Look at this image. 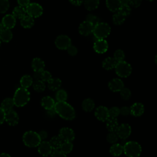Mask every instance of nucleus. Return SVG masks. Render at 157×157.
<instances>
[{"label": "nucleus", "mask_w": 157, "mask_h": 157, "mask_svg": "<svg viewBox=\"0 0 157 157\" xmlns=\"http://www.w3.org/2000/svg\"><path fill=\"white\" fill-rule=\"evenodd\" d=\"M13 34L10 29L4 28L0 33V40L4 42H9L12 39Z\"/></svg>", "instance_id": "25"}, {"label": "nucleus", "mask_w": 157, "mask_h": 157, "mask_svg": "<svg viewBox=\"0 0 157 157\" xmlns=\"http://www.w3.org/2000/svg\"><path fill=\"white\" fill-rule=\"evenodd\" d=\"M120 114H121L123 116H127L130 114V107H123L120 109Z\"/></svg>", "instance_id": "49"}, {"label": "nucleus", "mask_w": 157, "mask_h": 157, "mask_svg": "<svg viewBox=\"0 0 157 157\" xmlns=\"http://www.w3.org/2000/svg\"><path fill=\"white\" fill-rule=\"evenodd\" d=\"M144 106L140 102H136L130 107V114L134 117H140L144 112Z\"/></svg>", "instance_id": "18"}, {"label": "nucleus", "mask_w": 157, "mask_h": 157, "mask_svg": "<svg viewBox=\"0 0 157 157\" xmlns=\"http://www.w3.org/2000/svg\"><path fill=\"white\" fill-rule=\"evenodd\" d=\"M29 99L30 93L27 88L20 87L16 90L13 98L15 105L17 107L25 106L29 102Z\"/></svg>", "instance_id": "2"}, {"label": "nucleus", "mask_w": 157, "mask_h": 157, "mask_svg": "<svg viewBox=\"0 0 157 157\" xmlns=\"http://www.w3.org/2000/svg\"><path fill=\"white\" fill-rule=\"evenodd\" d=\"M55 44L59 50H66L71 45V40L69 36L61 34L56 38Z\"/></svg>", "instance_id": "8"}, {"label": "nucleus", "mask_w": 157, "mask_h": 157, "mask_svg": "<svg viewBox=\"0 0 157 157\" xmlns=\"http://www.w3.org/2000/svg\"><path fill=\"white\" fill-rule=\"evenodd\" d=\"M115 70L118 76L123 78L128 77L130 75L132 72L131 66L125 61H121L117 62Z\"/></svg>", "instance_id": "6"}, {"label": "nucleus", "mask_w": 157, "mask_h": 157, "mask_svg": "<svg viewBox=\"0 0 157 157\" xmlns=\"http://www.w3.org/2000/svg\"><path fill=\"white\" fill-rule=\"evenodd\" d=\"M94 115L98 120L101 121H105L109 118V109L103 105L98 107L94 112Z\"/></svg>", "instance_id": "13"}, {"label": "nucleus", "mask_w": 157, "mask_h": 157, "mask_svg": "<svg viewBox=\"0 0 157 157\" xmlns=\"http://www.w3.org/2000/svg\"><path fill=\"white\" fill-rule=\"evenodd\" d=\"M9 6L10 4L8 0H0V13L6 12L9 8Z\"/></svg>", "instance_id": "42"}, {"label": "nucleus", "mask_w": 157, "mask_h": 157, "mask_svg": "<svg viewBox=\"0 0 157 157\" xmlns=\"http://www.w3.org/2000/svg\"><path fill=\"white\" fill-rule=\"evenodd\" d=\"M63 142V141L62 140V139L59 137V136H58L53 137L50 140L49 143L51 145L52 150H59Z\"/></svg>", "instance_id": "30"}, {"label": "nucleus", "mask_w": 157, "mask_h": 157, "mask_svg": "<svg viewBox=\"0 0 157 157\" xmlns=\"http://www.w3.org/2000/svg\"><path fill=\"white\" fill-rule=\"evenodd\" d=\"M14 105H14L13 99L10 98L4 99L1 104V107L5 112H6L10 110H12Z\"/></svg>", "instance_id": "27"}, {"label": "nucleus", "mask_w": 157, "mask_h": 157, "mask_svg": "<svg viewBox=\"0 0 157 157\" xmlns=\"http://www.w3.org/2000/svg\"><path fill=\"white\" fill-rule=\"evenodd\" d=\"M123 152V146L120 144H113L110 148V153L114 156H120Z\"/></svg>", "instance_id": "26"}, {"label": "nucleus", "mask_w": 157, "mask_h": 157, "mask_svg": "<svg viewBox=\"0 0 157 157\" xmlns=\"http://www.w3.org/2000/svg\"><path fill=\"white\" fill-rule=\"evenodd\" d=\"M31 67L34 71H42L45 67V63L42 59L35 58L32 61Z\"/></svg>", "instance_id": "20"}, {"label": "nucleus", "mask_w": 157, "mask_h": 157, "mask_svg": "<svg viewBox=\"0 0 157 157\" xmlns=\"http://www.w3.org/2000/svg\"><path fill=\"white\" fill-rule=\"evenodd\" d=\"M4 28L3 25H2V24L1 23H0V33H1V31Z\"/></svg>", "instance_id": "58"}, {"label": "nucleus", "mask_w": 157, "mask_h": 157, "mask_svg": "<svg viewBox=\"0 0 157 157\" xmlns=\"http://www.w3.org/2000/svg\"><path fill=\"white\" fill-rule=\"evenodd\" d=\"M111 28L105 22H99L94 26L93 34L96 39H104L110 34Z\"/></svg>", "instance_id": "4"}, {"label": "nucleus", "mask_w": 157, "mask_h": 157, "mask_svg": "<svg viewBox=\"0 0 157 157\" xmlns=\"http://www.w3.org/2000/svg\"><path fill=\"white\" fill-rule=\"evenodd\" d=\"M126 20V17L120 13L117 12L112 17V21L115 25H122Z\"/></svg>", "instance_id": "34"}, {"label": "nucleus", "mask_w": 157, "mask_h": 157, "mask_svg": "<svg viewBox=\"0 0 157 157\" xmlns=\"http://www.w3.org/2000/svg\"><path fill=\"white\" fill-rule=\"evenodd\" d=\"M110 90L113 92L120 91L124 88V83L120 78H113L111 80L108 84Z\"/></svg>", "instance_id": "17"}, {"label": "nucleus", "mask_w": 157, "mask_h": 157, "mask_svg": "<svg viewBox=\"0 0 157 157\" xmlns=\"http://www.w3.org/2000/svg\"><path fill=\"white\" fill-rule=\"evenodd\" d=\"M0 157H11L9 154L6 153H2L0 154Z\"/></svg>", "instance_id": "57"}, {"label": "nucleus", "mask_w": 157, "mask_h": 157, "mask_svg": "<svg viewBox=\"0 0 157 157\" xmlns=\"http://www.w3.org/2000/svg\"><path fill=\"white\" fill-rule=\"evenodd\" d=\"M124 15L126 17L129 16L131 13V8L129 5H124L121 6L119 10L117 11Z\"/></svg>", "instance_id": "39"}, {"label": "nucleus", "mask_w": 157, "mask_h": 157, "mask_svg": "<svg viewBox=\"0 0 157 157\" xmlns=\"http://www.w3.org/2000/svg\"><path fill=\"white\" fill-rule=\"evenodd\" d=\"M55 110L59 117L66 120H72L75 117L74 109L66 101H57L54 105Z\"/></svg>", "instance_id": "1"}, {"label": "nucleus", "mask_w": 157, "mask_h": 157, "mask_svg": "<svg viewBox=\"0 0 157 157\" xmlns=\"http://www.w3.org/2000/svg\"><path fill=\"white\" fill-rule=\"evenodd\" d=\"M95 105L94 101L91 98H86L83 100L82 104V107L85 112H91L93 110Z\"/></svg>", "instance_id": "28"}, {"label": "nucleus", "mask_w": 157, "mask_h": 157, "mask_svg": "<svg viewBox=\"0 0 157 157\" xmlns=\"http://www.w3.org/2000/svg\"><path fill=\"white\" fill-rule=\"evenodd\" d=\"M118 126V122L116 118H109L106 120V128L109 132H116Z\"/></svg>", "instance_id": "22"}, {"label": "nucleus", "mask_w": 157, "mask_h": 157, "mask_svg": "<svg viewBox=\"0 0 157 157\" xmlns=\"http://www.w3.org/2000/svg\"><path fill=\"white\" fill-rule=\"evenodd\" d=\"M142 2V0H129V6L134 8L139 7L141 5Z\"/></svg>", "instance_id": "48"}, {"label": "nucleus", "mask_w": 157, "mask_h": 157, "mask_svg": "<svg viewBox=\"0 0 157 157\" xmlns=\"http://www.w3.org/2000/svg\"><path fill=\"white\" fill-rule=\"evenodd\" d=\"M71 4L75 6H80L82 4L83 0H69Z\"/></svg>", "instance_id": "52"}, {"label": "nucleus", "mask_w": 157, "mask_h": 157, "mask_svg": "<svg viewBox=\"0 0 157 157\" xmlns=\"http://www.w3.org/2000/svg\"><path fill=\"white\" fill-rule=\"evenodd\" d=\"M59 137L63 142H72L75 139L74 131L69 128H62L59 132Z\"/></svg>", "instance_id": "9"}, {"label": "nucleus", "mask_w": 157, "mask_h": 157, "mask_svg": "<svg viewBox=\"0 0 157 157\" xmlns=\"http://www.w3.org/2000/svg\"><path fill=\"white\" fill-rule=\"evenodd\" d=\"M129 5V0H121V6Z\"/></svg>", "instance_id": "56"}, {"label": "nucleus", "mask_w": 157, "mask_h": 157, "mask_svg": "<svg viewBox=\"0 0 157 157\" xmlns=\"http://www.w3.org/2000/svg\"><path fill=\"white\" fill-rule=\"evenodd\" d=\"M41 140H45V139H47V136H48V134H47V132L45 130H42V131H40L39 133H38Z\"/></svg>", "instance_id": "51"}, {"label": "nucleus", "mask_w": 157, "mask_h": 157, "mask_svg": "<svg viewBox=\"0 0 157 157\" xmlns=\"http://www.w3.org/2000/svg\"><path fill=\"white\" fill-rule=\"evenodd\" d=\"M86 20L91 23L94 26L99 23V18L95 15L93 14H88L86 17Z\"/></svg>", "instance_id": "40"}, {"label": "nucleus", "mask_w": 157, "mask_h": 157, "mask_svg": "<svg viewBox=\"0 0 157 157\" xmlns=\"http://www.w3.org/2000/svg\"><path fill=\"white\" fill-rule=\"evenodd\" d=\"M40 103H41L42 106L45 110H48V109L53 108L55 104L54 99L49 96H45V97L42 98V99H41Z\"/></svg>", "instance_id": "23"}, {"label": "nucleus", "mask_w": 157, "mask_h": 157, "mask_svg": "<svg viewBox=\"0 0 157 157\" xmlns=\"http://www.w3.org/2000/svg\"><path fill=\"white\" fill-rule=\"evenodd\" d=\"M5 121L10 126H15L19 121L18 113L13 109L6 112L5 113Z\"/></svg>", "instance_id": "12"}, {"label": "nucleus", "mask_w": 157, "mask_h": 157, "mask_svg": "<svg viewBox=\"0 0 157 157\" xmlns=\"http://www.w3.org/2000/svg\"><path fill=\"white\" fill-rule=\"evenodd\" d=\"M32 85L34 90L37 92H42L45 89V82L41 80H35Z\"/></svg>", "instance_id": "36"}, {"label": "nucleus", "mask_w": 157, "mask_h": 157, "mask_svg": "<svg viewBox=\"0 0 157 157\" xmlns=\"http://www.w3.org/2000/svg\"><path fill=\"white\" fill-rule=\"evenodd\" d=\"M12 15L15 18L21 19L25 15H26V9L20 6H17L13 9L12 11Z\"/></svg>", "instance_id": "31"}, {"label": "nucleus", "mask_w": 157, "mask_h": 157, "mask_svg": "<svg viewBox=\"0 0 157 157\" xmlns=\"http://www.w3.org/2000/svg\"><path fill=\"white\" fill-rule=\"evenodd\" d=\"M17 2L20 6L26 8L30 3V0H17Z\"/></svg>", "instance_id": "50"}, {"label": "nucleus", "mask_w": 157, "mask_h": 157, "mask_svg": "<svg viewBox=\"0 0 157 157\" xmlns=\"http://www.w3.org/2000/svg\"><path fill=\"white\" fill-rule=\"evenodd\" d=\"M105 4L110 11L117 12L121 7V0H106Z\"/></svg>", "instance_id": "19"}, {"label": "nucleus", "mask_w": 157, "mask_h": 157, "mask_svg": "<svg viewBox=\"0 0 157 157\" xmlns=\"http://www.w3.org/2000/svg\"><path fill=\"white\" fill-rule=\"evenodd\" d=\"M66 50L69 55L71 56H75L77 54V52H78V50L77 47L74 45H72V44Z\"/></svg>", "instance_id": "46"}, {"label": "nucleus", "mask_w": 157, "mask_h": 157, "mask_svg": "<svg viewBox=\"0 0 157 157\" xmlns=\"http://www.w3.org/2000/svg\"><path fill=\"white\" fill-rule=\"evenodd\" d=\"M120 96L124 100H128L131 96V91L129 88H123L120 91Z\"/></svg>", "instance_id": "43"}, {"label": "nucleus", "mask_w": 157, "mask_h": 157, "mask_svg": "<svg viewBox=\"0 0 157 157\" xmlns=\"http://www.w3.org/2000/svg\"><path fill=\"white\" fill-rule=\"evenodd\" d=\"M47 115H48L49 117H54V116L56 114V112H55V110L54 107L52 108V109L47 110Z\"/></svg>", "instance_id": "55"}, {"label": "nucleus", "mask_w": 157, "mask_h": 157, "mask_svg": "<svg viewBox=\"0 0 157 157\" xmlns=\"http://www.w3.org/2000/svg\"><path fill=\"white\" fill-rule=\"evenodd\" d=\"M109 118H117L120 115V109L117 107H113L109 109Z\"/></svg>", "instance_id": "44"}, {"label": "nucleus", "mask_w": 157, "mask_h": 157, "mask_svg": "<svg viewBox=\"0 0 157 157\" xmlns=\"http://www.w3.org/2000/svg\"><path fill=\"white\" fill-rule=\"evenodd\" d=\"M94 26L89 21L85 20L80 23L78 27L79 33L84 36L90 35L93 33Z\"/></svg>", "instance_id": "14"}, {"label": "nucleus", "mask_w": 157, "mask_h": 157, "mask_svg": "<svg viewBox=\"0 0 157 157\" xmlns=\"http://www.w3.org/2000/svg\"><path fill=\"white\" fill-rule=\"evenodd\" d=\"M38 147V152L43 156H48L51 154L53 150L49 142L47 141H41Z\"/></svg>", "instance_id": "16"}, {"label": "nucleus", "mask_w": 157, "mask_h": 157, "mask_svg": "<svg viewBox=\"0 0 157 157\" xmlns=\"http://www.w3.org/2000/svg\"><path fill=\"white\" fill-rule=\"evenodd\" d=\"M99 5V0H85L84 6L86 10H93L98 7Z\"/></svg>", "instance_id": "32"}, {"label": "nucleus", "mask_w": 157, "mask_h": 157, "mask_svg": "<svg viewBox=\"0 0 157 157\" xmlns=\"http://www.w3.org/2000/svg\"><path fill=\"white\" fill-rule=\"evenodd\" d=\"M113 58L117 62L123 61L125 58L124 52L121 49H118L114 52Z\"/></svg>", "instance_id": "38"}, {"label": "nucleus", "mask_w": 157, "mask_h": 157, "mask_svg": "<svg viewBox=\"0 0 157 157\" xmlns=\"http://www.w3.org/2000/svg\"><path fill=\"white\" fill-rule=\"evenodd\" d=\"M123 152L128 157H139L142 152L140 145L135 141H129L123 145Z\"/></svg>", "instance_id": "3"}, {"label": "nucleus", "mask_w": 157, "mask_h": 157, "mask_svg": "<svg viewBox=\"0 0 157 157\" xmlns=\"http://www.w3.org/2000/svg\"><path fill=\"white\" fill-rule=\"evenodd\" d=\"M50 157H67L66 154L63 153L59 150H53L50 154Z\"/></svg>", "instance_id": "47"}, {"label": "nucleus", "mask_w": 157, "mask_h": 157, "mask_svg": "<svg viewBox=\"0 0 157 157\" xmlns=\"http://www.w3.org/2000/svg\"><path fill=\"white\" fill-rule=\"evenodd\" d=\"M5 113L6 112L0 107V124H2L5 121Z\"/></svg>", "instance_id": "53"}, {"label": "nucleus", "mask_w": 157, "mask_h": 157, "mask_svg": "<svg viewBox=\"0 0 157 157\" xmlns=\"http://www.w3.org/2000/svg\"><path fill=\"white\" fill-rule=\"evenodd\" d=\"M20 82L21 87L25 88H28L32 85L33 83V80L30 75H25L21 78Z\"/></svg>", "instance_id": "33"}, {"label": "nucleus", "mask_w": 157, "mask_h": 157, "mask_svg": "<svg viewBox=\"0 0 157 157\" xmlns=\"http://www.w3.org/2000/svg\"><path fill=\"white\" fill-rule=\"evenodd\" d=\"M52 78V74L50 72L47 71H42V75H41V80L44 82H48L51 78Z\"/></svg>", "instance_id": "45"}, {"label": "nucleus", "mask_w": 157, "mask_h": 157, "mask_svg": "<svg viewBox=\"0 0 157 157\" xmlns=\"http://www.w3.org/2000/svg\"><path fill=\"white\" fill-rule=\"evenodd\" d=\"M116 133L118 137L121 139H127L131 133V128L127 123H123L121 125H119Z\"/></svg>", "instance_id": "10"}, {"label": "nucleus", "mask_w": 157, "mask_h": 157, "mask_svg": "<svg viewBox=\"0 0 157 157\" xmlns=\"http://www.w3.org/2000/svg\"><path fill=\"white\" fill-rule=\"evenodd\" d=\"M20 24L24 28H31L34 25V18L28 15H25L20 19Z\"/></svg>", "instance_id": "21"}, {"label": "nucleus", "mask_w": 157, "mask_h": 157, "mask_svg": "<svg viewBox=\"0 0 157 157\" xmlns=\"http://www.w3.org/2000/svg\"><path fill=\"white\" fill-rule=\"evenodd\" d=\"M73 148V144L72 142H63L61 147L60 151L64 154L69 153Z\"/></svg>", "instance_id": "35"}, {"label": "nucleus", "mask_w": 157, "mask_h": 157, "mask_svg": "<svg viewBox=\"0 0 157 157\" xmlns=\"http://www.w3.org/2000/svg\"><path fill=\"white\" fill-rule=\"evenodd\" d=\"M23 141L26 146L33 148L37 147L42 140L38 133L33 131H28L24 133Z\"/></svg>", "instance_id": "5"}, {"label": "nucleus", "mask_w": 157, "mask_h": 157, "mask_svg": "<svg viewBox=\"0 0 157 157\" xmlns=\"http://www.w3.org/2000/svg\"><path fill=\"white\" fill-rule=\"evenodd\" d=\"M55 97L57 101H66L67 98V94L65 90H59L57 91Z\"/></svg>", "instance_id": "37"}, {"label": "nucleus", "mask_w": 157, "mask_h": 157, "mask_svg": "<svg viewBox=\"0 0 157 157\" xmlns=\"http://www.w3.org/2000/svg\"><path fill=\"white\" fill-rule=\"evenodd\" d=\"M109 48V44L105 39H96L93 44L94 50L99 54L105 53Z\"/></svg>", "instance_id": "11"}, {"label": "nucleus", "mask_w": 157, "mask_h": 157, "mask_svg": "<svg viewBox=\"0 0 157 157\" xmlns=\"http://www.w3.org/2000/svg\"><path fill=\"white\" fill-rule=\"evenodd\" d=\"M118 137L116 133V132H110L106 137V139L108 142L110 144H115L117 142Z\"/></svg>", "instance_id": "41"}, {"label": "nucleus", "mask_w": 157, "mask_h": 157, "mask_svg": "<svg viewBox=\"0 0 157 157\" xmlns=\"http://www.w3.org/2000/svg\"><path fill=\"white\" fill-rule=\"evenodd\" d=\"M41 75H42V71H34L33 74V77L35 80H41Z\"/></svg>", "instance_id": "54"}, {"label": "nucleus", "mask_w": 157, "mask_h": 157, "mask_svg": "<svg viewBox=\"0 0 157 157\" xmlns=\"http://www.w3.org/2000/svg\"><path fill=\"white\" fill-rule=\"evenodd\" d=\"M117 61L113 57H107L102 61V67L106 70H111L115 68Z\"/></svg>", "instance_id": "24"}, {"label": "nucleus", "mask_w": 157, "mask_h": 157, "mask_svg": "<svg viewBox=\"0 0 157 157\" xmlns=\"http://www.w3.org/2000/svg\"><path fill=\"white\" fill-rule=\"evenodd\" d=\"M25 9L27 15L33 18H38L43 13L42 7L39 4L36 2L29 3Z\"/></svg>", "instance_id": "7"}, {"label": "nucleus", "mask_w": 157, "mask_h": 157, "mask_svg": "<svg viewBox=\"0 0 157 157\" xmlns=\"http://www.w3.org/2000/svg\"><path fill=\"white\" fill-rule=\"evenodd\" d=\"M61 85V80L58 78H52L48 82V88L52 90L55 91L59 88Z\"/></svg>", "instance_id": "29"}, {"label": "nucleus", "mask_w": 157, "mask_h": 157, "mask_svg": "<svg viewBox=\"0 0 157 157\" xmlns=\"http://www.w3.org/2000/svg\"><path fill=\"white\" fill-rule=\"evenodd\" d=\"M147 1H150V2H152V1H155V0H147Z\"/></svg>", "instance_id": "59"}, {"label": "nucleus", "mask_w": 157, "mask_h": 157, "mask_svg": "<svg viewBox=\"0 0 157 157\" xmlns=\"http://www.w3.org/2000/svg\"><path fill=\"white\" fill-rule=\"evenodd\" d=\"M1 40H0V45H1Z\"/></svg>", "instance_id": "61"}, {"label": "nucleus", "mask_w": 157, "mask_h": 157, "mask_svg": "<svg viewBox=\"0 0 157 157\" xmlns=\"http://www.w3.org/2000/svg\"><path fill=\"white\" fill-rule=\"evenodd\" d=\"M1 23L4 28L12 29L16 25V18L12 14H7L2 18Z\"/></svg>", "instance_id": "15"}, {"label": "nucleus", "mask_w": 157, "mask_h": 157, "mask_svg": "<svg viewBox=\"0 0 157 157\" xmlns=\"http://www.w3.org/2000/svg\"><path fill=\"white\" fill-rule=\"evenodd\" d=\"M43 157H48V156H43Z\"/></svg>", "instance_id": "60"}]
</instances>
